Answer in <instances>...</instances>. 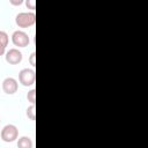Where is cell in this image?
Listing matches in <instances>:
<instances>
[{
    "instance_id": "277c9868",
    "label": "cell",
    "mask_w": 148,
    "mask_h": 148,
    "mask_svg": "<svg viewBox=\"0 0 148 148\" xmlns=\"http://www.w3.org/2000/svg\"><path fill=\"white\" fill-rule=\"evenodd\" d=\"M12 42L17 47H25L29 45L30 38H29L27 32H24L22 30H16L12 35Z\"/></svg>"
},
{
    "instance_id": "30bf717a",
    "label": "cell",
    "mask_w": 148,
    "mask_h": 148,
    "mask_svg": "<svg viewBox=\"0 0 148 148\" xmlns=\"http://www.w3.org/2000/svg\"><path fill=\"white\" fill-rule=\"evenodd\" d=\"M27 99H28L31 104H35V103H36V90H35V89H31L30 91H28V94H27Z\"/></svg>"
},
{
    "instance_id": "6da1fadb",
    "label": "cell",
    "mask_w": 148,
    "mask_h": 148,
    "mask_svg": "<svg viewBox=\"0 0 148 148\" xmlns=\"http://www.w3.org/2000/svg\"><path fill=\"white\" fill-rule=\"evenodd\" d=\"M36 22V15L34 12H22L15 16V23L18 28H29Z\"/></svg>"
},
{
    "instance_id": "8992f818",
    "label": "cell",
    "mask_w": 148,
    "mask_h": 148,
    "mask_svg": "<svg viewBox=\"0 0 148 148\" xmlns=\"http://www.w3.org/2000/svg\"><path fill=\"white\" fill-rule=\"evenodd\" d=\"M18 89V82L14 77H6L2 81V90L7 95H13Z\"/></svg>"
},
{
    "instance_id": "5bb4252c",
    "label": "cell",
    "mask_w": 148,
    "mask_h": 148,
    "mask_svg": "<svg viewBox=\"0 0 148 148\" xmlns=\"http://www.w3.org/2000/svg\"><path fill=\"white\" fill-rule=\"evenodd\" d=\"M5 53H6V47L2 46V45H0V56H3Z\"/></svg>"
},
{
    "instance_id": "7a4b0ae2",
    "label": "cell",
    "mask_w": 148,
    "mask_h": 148,
    "mask_svg": "<svg viewBox=\"0 0 148 148\" xmlns=\"http://www.w3.org/2000/svg\"><path fill=\"white\" fill-rule=\"evenodd\" d=\"M36 80V73L31 68H23L18 73V81L24 87H30L35 83Z\"/></svg>"
},
{
    "instance_id": "8fae6325",
    "label": "cell",
    "mask_w": 148,
    "mask_h": 148,
    "mask_svg": "<svg viewBox=\"0 0 148 148\" xmlns=\"http://www.w3.org/2000/svg\"><path fill=\"white\" fill-rule=\"evenodd\" d=\"M25 5H27V7H28L29 9H35V7H36V1H35V0H27V1H25Z\"/></svg>"
},
{
    "instance_id": "ba28073f",
    "label": "cell",
    "mask_w": 148,
    "mask_h": 148,
    "mask_svg": "<svg viewBox=\"0 0 148 148\" xmlns=\"http://www.w3.org/2000/svg\"><path fill=\"white\" fill-rule=\"evenodd\" d=\"M27 117L30 120H35L36 119V106H35V104H31L30 106H28V109H27Z\"/></svg>"
},
{
    "instance_id": "4fadbf2b",
    "label": "cell",
    "mask_w": 148,
    "mask_h": 148,
    "mask_svg": "<svg viewBox=\"0 0 148 148\" xmlns=\"http://www.w3.org/2000/svg\"><path fill=\"white\" fill-rule=\"evenodd\" d=\"M9 2H10L12 5H14V6H20V5L23 3V0H10Z\"/></svg>"
},
{
    "instance_id": "9a60e30c",
    "label": "cell",
    "mask_w": 148,
    "mask_h": 148,
    "mask_svg": "<svg viewBox=\"0 0 148 148\" xmlns=\"http://www.w3.org/2000/svg\"><path fill=\"white\" fill-rule=\"evenodd\" d=\"M0 121H1V120H0Z\"/></svg>"
},
{
    "instance_id": "52a82bcc",
    "label": "cell",
    "mask_w": 148,
    "mask_h": 148,
    "mask_svg": "<svg viewBox=\"0 0 148 148\" xmlns=\"http://www.w3.org/2000/svg\"><path fill=\"white\" fill-rule=\"evenodd\" d=\"M34 143L29 136H21L17 140V148H32Z\"/></svg>"
},
{
    "instance_id": "7c38bea8",
    "label": "cell",
    "mask_w": 148,
    "mask_h": 148,
    "mask_svg": "<svg viewBox=\"0 0 148 148\" xmlns=\"http://www.w3.org/2000/svg\"><path fill=\"white\" fill-rule=\"evenodd\" d=\"M35 57H36V53L35 52H32L31 54H30V58H29V61H30V64L35 67L36 66V62H35Z\"/></svg>"
},
{
    "instance_id": "3957f363",
    "label": "cell",
    "mask_w": 148,
    "mask_h": 148,
    "mask_svg": "<svg viewBox=\"0 0 148 148\" xmlns=\"http://www.w3.org/2000/svg\"><path fill=\"white\" fill-rule=\"evenodd\" d=\"M0 135L5 142H13L18 138V130L15 125L8 124L1 130Z\"/></svg>"
},
{
    "instance_id": "9c48e42d",
    "label": "cell",
    "mask_w": 148,
    "mask_h": 148,
    "mask_svg": "<svg viewBox=\"0 0 148 148\" xmlns=\"http://www.w3.org/2000/svg\"><path fill=\"white\" fill-rule=\"evenodd\" d=\"M8 42H9V37H8L7 32L0 30V45H2V46L6 47L8 45Z\"/></svg>"
},
{
    "instance_id": "5b68a950",
    "label": "cell",
    "mask_w": 148,
    "mask_h": 148,
    "mask_svg": "<svg viewBox=\"0 0 148 148\" xmlns=\"http://www.w3.org/2000/svg\"><path fill=\"white\" fill-rule=\"evenodd\" d=\"M5 59L9 65H17L22 61L23 56H22V52L18 49L13 47V49H9L5 53Z\"/></svg>"
}]
</instances>
